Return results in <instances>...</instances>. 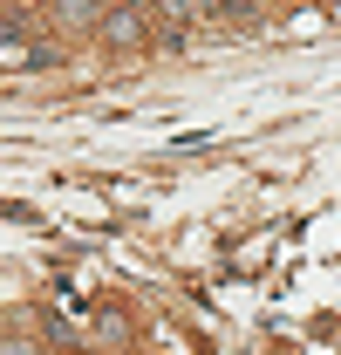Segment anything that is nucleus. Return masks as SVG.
I'll return each mask as SVG.
<instances>
[{
  "label": "nucleus",
  "mask_w": 341,
  "mask_h": 355,
  "mask_svg": "<svg viewBox=\"0 0 341 355\" xmlns=\"http://www.w3.org/2000/svg\"><path fill=\"white\" fill-rule=\"evenodd\" d=\"M110 42H137V14H110Z\"/></svg>",
  "instance_id": "nucleus-1"
}]
</instances>
